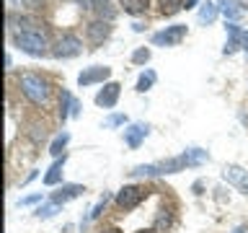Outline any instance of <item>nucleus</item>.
Segmentation results:
<instances>
[{
  "mask_svg": "<svg viewBox=\"0 0 248 233\" xmlns=\"http://www.w3.org/2000/svg\"><path fill=\"white\" fill-rule=\"evenodd\" d=\"M67 143H70V132H62V135H57V137H54V143L49 145V153L54 155V158H60Z\"/></svg>",
  "mask_w": 248,
  "mask_h": 233,
  "instance_id": "obj_19",
  "label": "nucleus"
},
{
  "mask_svg": "<svg viewBox=\"0 0 248 233\" xmlns=\"http://www.w3.org/2000/svg\"><path fill=\"white\" fill-rule=\"evenodd\" d=\"M155 81H158V75H155V70H145V73L137 78V91H140V93L150 91Z\"/></svg>",
  "mask_w": 248,
  "mask_h": 233,
  "instance_id": "obj_18",
  "label": "nucleus"
},
{
  "mask_svg": "<svg viewBox=\"0 0 248 233\" xmlns=\"http://www.w3.org/2000/svg\"><path fill=\"white\" fill-rule=\"evenodd\" d=\"M13 42L21 52L26 54H34V57H42L49 47V39H46V31L39 29V23L34 29H26V31H13Z\"/></svg>",
  "mask_w": 248,
  "mask_h": 233,
  "instance_id": "obj_1",
  "label": "nucleus"
},
{
  "mask_svg": "<svg viewBox=\"0 0 248 233\" xmlns=\"http://www.w3.org/2000/svg\"><path fill=\"white\" fill-rule=\"evenodd\" d=\"M62 166H65V155L54 161L52 166H49V171L44 174V184H46V186H54V184L62 182Z\"/></svg>",
  "mask_w": 248,
  "mask_h": 233,
  "instance_id": "obj_13",
  "label": "nucleus"
},
{
  "mask_svg": "<svg viewBox=\"0 0 248 233\" xmlns=\"http://www.w3.org/2000/svg\"><path fill=\"white\" fill-rule=\"evenodd\" d=\"M98 233H122L119 228H114V225H111V228H104V231H98Z\"/></svg>",
  "mask_w": 248,
  "mask_h": 233,
  "instance_id": "obj_32",
  "label": "nucleus"
},
{
  "mask_svg": "<svg viewBox=\"0 0 248 233\" xmlns=\"http://www.w3.org/2000/svg\"><path fill=\"white\" fill-rule=\"evenodd\" d=\"M60 213V205L57 202H46V205H42L36 210V217H42V220H46V217H52V215H57Z\"/></svg>",
  "mask_w": 248,
  "mask_h": 233,
  "instance_id": "obj_22",
  "label": "nucleus"
},
{
  "mask_svg": "<svg viewBox=\"0 0 248 233\" xmlns=\"http://www.w3.org/2000/svg\"><path fill=\"white\" fill-rule=\"evenodd\" d=\"M147 60H150V50H147V47H140V50L132 52V62H135V65H145Z\"/></svg>",
  "mask_w": 248,
  "mask_h": 233,
  "instance_id": "obj_24",
  "label": "nucleus"
},
{
  "mask_svg": "<svg viewBox=\"0 0 248 233\" xmlns=\"http://www.w3.org/2000/svg\"><path fill=\"white\" fill-rule=\"evenodd\" d=\"M238 3H235V0H232V3H228V0H220V11L225 13V18H230V21H235L238 18V8H235Z\"/></svg>",
  "mask_w": 248,
  "mask_h": 233,
  "instance_id": "obj_23",
  "label": "nucleus"
},
{
  "mask_svg": "<svg viewBox=\"0 0 248 233\" xmlns=\"http://www.w3.org/2000/svg\"><path fill=\"white\" fill-rule=\"evenodd\" d=\"M52 52H54V57H62V60L75 57V54L83 52V42L75 34H62L57 42H54V50Z\"/></svg>",
  "mask_w": 248,
  "mask_h": 233,
  "instance_id": "obj_5",
  "label": "nucleus"
},
{
  "mask_svg": "<svg viewBox=\"0 0 248 233\" xmlns=\"http://www.w3.org/2000/svg\"><path fill=\"white\" fill-rule=\"evenodd\" d=\"M73 101H75V99L70 96L67 91H62V99H60V119H62V122H65L67 116L73 114Z\"/></svg>",
  "mask_w": 248,
  "mask_h": 233,
  "instance_id": "obj_20",
  "label": "nucleus"
},
{
  "mask_svg": "<svg viewBox=\"0 0 248 233\" xmlns=\"http://www.w3.org/2000/svg\"><path fill=\"white\" fill-rule=\"evenodd\" d=\"M108 75H111V67H106V65H91V67H85L80 75H78V85H93V83H104L108 81Z\"/></svg>",
  "mask_w": 248,
  "mask_h": 233,
  "instance_id": "obj_6",
  "label": "nucleus"
},
{
  "mask_svg": "<svg viewBox=\"0 0 248 233\" xmlns=\"http://www.w3.org/2000/svg\"><path fill=\"white\" fill-rule=\"evenodd\" d=\"M108 34H111V26H108L106 21H91L88 26H85V36H88V42H91L93 47L101 44Z\"/></svg>",
  "mask_w": 248,
  "mask_h": 233,
  "instance_id": "obj_10",
  "label": "nucleus"
},
{
  "mask_svg": "<svg viewBox=\"0 0 248 233\" xmlns=\"http://www.w3.org/2000/svg\"><path fill=\"white\" fill-rule=\"evenodd\" d=\"M83 192H85V186H80V184H62L57 192H52V202H57V205H65V202L80 197Z\"/></svg>",
  "mask_w": 248,
  "mask_h": 233,
  "instance_id": "obj_11",
  "label": "nucleus"
},
{
  "mask_svg": "<svg viewBox=\"0 0 248 233\" xmlns=\"http://www.w3.org/2000/svg\"><path fill=\"white\" fill-rule=\"evenodd\" d=\"M39 200H42V194H31V197H23L18 205H34V202H39Z\"/></svg>",
  "mask_w": 248,
  "mask_h": 233,
  "instance_id": "obj_27",
  "label": "nucleus"
},
{
  "mask_svg": "<svg viewBox=\"0 0 248 233\" xmlns=\"http://www.w3.org/2000/svg\"><path fill=\"white\" fill-rule=\"evenodd\" d=\"M145 197H147V189H145V186L127 184V186H122V189L116 192V205H119V210H135Z\"/></svg>",
  "mask_w": 248,
  "mask_h": 233,
  "instance_id": "obj_3",
  "label": "nucleus"
},
{
  "mask_svg": "<svg viewBox=\"0 0 248 233\" xmlns=\"http://www.w3.org/2000/svg\"><path fill=\"white\" fill-rule=\"evenodd\" d=\"M124 122H127V116H124V114H111L104 122V127H119V124H124Z\"/></svg>",
  "mask_w": 248,
  "mask_h": 233,
  "instance_id": "obj_26",
  "label": "nucleus"
},
{
  "mask_svg": "<svg viewBox=\"0 0 248 233\" xmlns=\"http://www.w3.org/2000/svg\"><path fill=\"white\" fill-rule=\"evenodd\" d=\"M18 88L23 91V96H26L29 101H34V104H46L49 101V93H52V88H49V83L44 81L42 75H36V73H21V78H18Z\"/></svg>",
  "mask_w": 248,
  "mask_h": 233,
  "instance_id": "obj_2",
  "label": "nucleus"
},
{
  "mask_svg": "<svg viewBox=\"0 0 248 233\" xmlns=\"http://www.w3.org/2000/svg\"><path fill=\"white\" fill-rule=\"evenodd\" d=\"M217 11H220V5L215 0H204L199 8V23H212L217 18Z\"/></svg>",
  "mask_w": 248,
  "mask_h": 233,
  "instance_id": "obj_14",
  "label": "nucleus"
},
{
  "mask_svg": "<svg viewBox=\"0 0 248 233\" xmlns=\"http://www.w3.org/2000/svg\"><path fill=\"white\" fill-rule=\"evenodd\" d=\"M197 3H199V0H184V8H194Z\"/></svg>",
  "mask_w": 248,
  "mask_h": 233,
  "instance_id": "obj_31",
  "label": "nucleus"
},
{
  "mask_svg": "<svg viewBox=\"0 0 248 233\" xmlns=\"http://www.w3.org/2000/svg\"><path fill=\"white\" fill-rule=\"evenodd\" d=\"M228 44H225V54H232L240 47V42H243V31H240V26H235V23H228Z\"/></svg>",
  "mask_w": 248,
  "mask_h": 233,
  "instance_id": "obj_12",
  "label": "nucleus"
},
{
  "mask_svg": "<svg viewBox=\"0 0 248 233\" xmlns=\"http://www.w3.org/2000/svg\"><path fill=\"white\" fill-rule=\"evenodd\" d=\"M184 158H186V166L194 168V166H202V163H207V161H209V153L202 150V148H191V150L184 153Z\"/></svg>",
  "mask_w": 248,
  "mask_h": 233,
  "instance_id": "obj_15",
  "label": "nucleus"
},
{
  "mask_svg": "<svg viewBox=\"0 0 248 233\" xmlns=\"http://www.w3.org/2000/svg\"><path fill=\"white\" fill-rule=\"evenodd\" d=\"M119 5L124 8V13L129 16H140L150 8V0H119Z\"/></svg>",
  "mask_w": 248,
  "mask_h": 233,
  "instance_id": "obj_16",
  "label": "nucleus"
},
{
  "mask_svg": "<svg viewBox=\"0 0 248 233\" xmlns=\"http://www.w3.org/2000/svg\"><path fill=\"white\" fill-rule=\"evenodd\" d=\"M80 114V101H73V116Z\"/></svg>",
  "mask_w": 248,
  "mask_h": 233,
  "instance_id": "obj_29",
  "label": "nucleus"
},
{
  "mask_svg": "<svg viewBox=\"0 0 248 233\" xmlns=\"http://www.w3.org/2000/svg\"><path fill=\"white\" fill-rule=\"evenodd\" d=\"M158 5H160L163 16H173L184 8V0H158Z\"/></svg>",
  "mask_w": 248,
  "mask_h": 233,
  "instance_id": "obj_21",
  "label": "nucleus"
},
{
  "mask_svg": "<svg viewBox=\"0 0 248 233\" xmlns=\"http://www.w3.org/2000/svg\"><path fill=\"white\" fill-rule=\"evenodd\" d=\"M238 5H243V8H248V0H235Z\"/></svg>",
  "mask_w": 248,
  "mask_h": 233,
  "instance_id": "obj_33",
  "label": "nucleus"
},
{
  "mask_svg": "<svg viewBox=\"0 0 248 233\" xmlns=\"http://www.w3.org/2000/svg\"><path fill=\"white\" fill-rule=\"evenodd\" d=\"M119 93H122V85L116 81H108V83H104V88L96 93V104L104 106V109H114L116 101H119Z\"/></svg>",
  "mask_w": 248,
  "mask_h": 233,
  "instance_id": "obj_7",
  "label": "nucleus"
},
{
  "mask_svg": "<svg viewBox=\"0 0 248 233\" xmlns=\"http://www.w3.org/2000/svg\"><path fill=\"white\" fill-rule=\"evenodd\" d=\"M91 8L96 11L101 18H114V8H111V0H91Z\"/></svg>",
  "mask_w": 248,
  "mask_h": 233,
  "instance_id": "obj_17",
  "label": "nucleus"
},
{
  "mask_svg": "<svg viewBox=\"0 0 248 233\" xmlns=\"http://www.w3.org/2000/svg\"><path fill=\"white\" fill-rule=\"evenodd\" d=\"M240 47H243V50L248 52V31H243V42H240Z\"/></svg>",
  "mask_w": 248,
  "mask_h": 233,
  "instance_id": "obj_30",
  "label": "nucleus"
},
{
  "mask_svg": "<svg viewBox=\"0 0 248 233\" xmlns=\"http://www.w3.org/2000/svg\"><path fill=\"white\" fill-rule=\"evenodd\" d=\"M246 231H248V225H246V223H240V225H235V228H232L230 233H246Z\"/></svg>",
  "mask_w": 248,
  "mask_h": 233,
  "instance_id": "obj_28",
  "label": "nucleus"
},
{
  "mask_svg": "<svg viewBox=\"0 0 248 233\" xmlns=\"http://www.w3.org/2000/svg\"><path fill=\"white\" fill-rule=\"evenodd\" d=\"M222 179L228 184H232L235 189H240L243 194H248V171L246 168H240V166H225V171H222Z\"/></svg>",
  "mask_w": 248,
  "mask_h": 233,
  "instance_id": "obj_8",
  "label": "nucleus"
},
{
  "mask_svg": "<svg viewBox=\"0 0 248 233\" xmlns=\"http://www.w3.org/2000/svg\"><path fill=\"white\" fill-rule=\"evenodd\" d=\"M106 202H108V194H104V197H101L98 202H96V207L91 210V215H88V220H96V217L104 213V207H106Z\"/></svg>",
  "mask_w": 248,
  "mask_h": 233,
  "instance_id": "obj_25",
  "label": "nucleus"
},
{
  "mask_svg": "<svg viewBox=\"0 0 248 233\" xmlns=\"http://www.w3.org/2000/svg\"><path fill=\"white\" fill-rule=\"evenodd\" d=\"M147 132H150V127H147L145 122H135L129 124L127 130H124V143H127L129 148H140V143L147 137Z\"/></svg>",
  "mask_w": 248,
  "mask_h": 233,
  "instance_id": "obj_9",
  "label": "nucleus"
},
{
  "mask_svg": "<svg viewBox=\"0 0 248 233\" xmlns=\"http://www.w3.org/2000/svg\"><path fill=\"white\" fill-rule=\"evenodd\" d=\"M184 36H186V23H173V26H166L163 31H155L153 44L155 47H176V44H181Z\"/></svg>",
  "mask_w": 248,
  "mask_h": 233,
  "instance_id": "obj_4",
  "label": "nucleus"
},
{
  "mask_svg": "<svg viewBox=\"0 0 248 233\" xmlns=\"http://www.w3.org/2000/svg\"><path fill=\"white\" fill-rule=\"evenodd\" d=\"M137 233H158L155 228H147V231H137Z\"/></svg>",
  "mask_w": 248,
  "mask_h": 233,
  "instance_id": "obj_34",
  "label": "nucleus"
}]
</instances>
